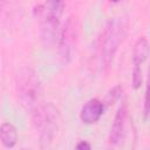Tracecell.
Masks as SVG:
<instances>
[{"mask_svg":"<svg viewBox=\"0 0 150 150\" xmlns=\"http://www.w3.org/2000/svg\"><path fill=\"white\" fill-rule=\"evenodd\" d=\"M149 55V42L142 36L139 38L134 46L132 50V87L135 89L139 88L142 83V64L145 62Z\"/></svg>","mask_w":150,"mask_h":150,"instance_id":"277c9868","label":"cell"},{"mask_svg":"<svg viewBox=\"0 0 150 150\" xmlns=\"http://www.w3.org/2000/svg\"><path fill=\"white\" fill-rule=\"evenodd\" d=\"M56 120H57V109L52 103L43 105L41 115L35 121L39 122L40 127H42V135H41L42 143H47L52 139L56 128Z\"/></svg>","mask_w":150,"mask_h":150,"instance_id":"8992f818","label":"cell"},{"mask_svg":"<svg viewBox=\"0 0 150 150\" xmlns=\"http://www.w3.org/2000/svg\"><path fill=\"white\" fill-rule=\"evenodd\" d=\"M74 150H91V145L87 141H81V142H79L76 144Z\"/></svg>","mask_w":150,"mask_h":150,"instance_id":"8fae6325","label":"cell"},{"mask_svg":"<svg viewBox=\"0 0 150 150\" xmlns=\"http://www.w3.org/2000/svg\"><path fill=\"white\" fill-rule=\"evenodd\" d=\"M127 33V20L124 18H114L111 19L104 30L102 40V50L101 60L104 68H109L114 56L123 41Z\"/></svg>","mask_w":150,"mask_h":150,"instance_id":"3957f363","label":"cell"},{"mask_svg":"<svg viewBox=\"0 0 150 150\" xmlns=\"http://www.w3.org/2000/svg\"><path fill=\"white\" fill-rule=\"evenodd\" d=\"M16 91L21 104L30 111L34 121L41 115L43 105H40L41 86L38 74L30 67H23L16 76Z\"/></svg>","mask_w":150,"mask_h":150,"instance_id":"6da1fadb","label":"cell"},{"mask_svg":"<svg viewBox=\"0 0 150 150\" xmlns=\"http://www.w3.org/2000/svg\"><path fill=\"white\" fill-rule=\"evenodd\" d=\"M63 7V1H47L34 8V14L41 20V39L45 45L55 41Z\"/></svg>","mask_w":150,"mask_h":150,"instance_id":"7a4b0ae2","label":"cell"},{"mask_svg":"<svg viewBox=\"0 0 150 150\" xmlns=\"http://www.w3.org/2000/svg\"><path fill=\"white\" fill-rule=\"evenodd\" d=\"M76 40V27L75 22L71 18L67 20L64 23L61 33H60V40H59V49L61 57L68 62L71 59V54L74 50V43Z\"/></svg>","mask_w":150,"mask_h":150,"instance_id":"5b68a950","label":"cell"},{"mask_svg":"<svg viewBox=\"0 0 150 150\" xmlns=\"http://www.w3.org/2000/svg\"><path fill=\"white\" fill-rule=\"evenodd\" d=\"M21 150H27V149H21Z\"/></svg>","mask_w":150,"mask_h":150,"instance_id":"7c38bea8","label":"cell"},{"mask_svg":"<svg viewBox=\"0 0 150 150\" xmlns=\"http://www.w3.org/2000/svg\"><path fill=\"white\" fill-rule=\"evenodd\" d=\"M103 111V103L97 98H90L82 105L80 111V118L86 124H93L101 118Z\"/></svg>","mask_w":150,"mask_h":150,"instance_id":"52a82bcc","label":"cell"},{"mask_svg":"<svg viewBox=\"0 0 150 150\" xmlns=\"http://www.w3.org/2000/svg\"><path fill=\"white\" fill-rule=\"evenodd\" d=\"M127 105L122 104L114 118L111 130H110V142L112 144H118L124 136V130H125V122H127Z\"/></svg>","mask_w":150,"mask_h":150,"instance_id":"ba28073f","label":"cell"},{"mask_svg":"<svg viewBox=\"0 0 150 150\" xmlns=\"http://www.w3.org/2000/svg\"><path fill=\"white\" fill-rule=\"evenodd\" d=\"M0 137H1L2 144L6 148L12 149L15 146L18 142V131L12 123L5 122L1 124V128H0Z\"/></svg>","mask_w":150,"mask_h":150,"instance_id":"9c48e42d","label":"cell"},{"mask_svg":"<svg viewBox=\"0 0 150 150\" xmlns=\"http://www.w3.org/2000/svg\"><path fill=\"white\" fill-rule=\"evenodd\" d=\"M143 111H144V117L146 118L150 115V71H149V77H148V82H146V87H145Z\"/></svg>","mask_w":150,"mask_h":150,"instance_id":"30bf717a","label":"cell"}]
</instances>
